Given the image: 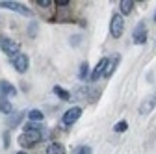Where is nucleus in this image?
Masks as SVG:
<instances>
[{"label": "nucleus", "mask_w": 156, "mask_h": 154, "mask_svg": "<svg viewBox=\"0 0 156 154\" xmlns=\"http://www.w3.org/2000/svg\"><path fill=\"white\" fill-rule=\"evenodd\" d=\"M0 48H2L4 54L13 56V58L21 54V52H19V43L13 41V39H9V37H4V35H0Z\"/></svg>", "instance_id": "nucleus-1"}, {"label": "nucleus", "mask_w": 156, "mask_h": 154, "mask_svg": "<svg viewBox=\"0 0 156 154\" xmlns=\"http://www.w3.org/2000/svg\"><path fill=\"white\" fill-rule=\"evenodd\" d=\"M39 139H41V132H23L21 136H19V145L30 149L35 143H39Z\"/></svg>", "instance_id": "nucleus-2"}, {"label": "nucleus", "mask_w": 156, "mask_h": 154, "mask_svg": "<svg viewBox=\"0 0 156 154\" xmlns=\"http://www.w3.org/2000/svg\"><path fill=\"white\" fill-rule=\"evenodd\" d=\"M0 8H4V9H11V11H19V13H23L26 17H32V9L23 6L21 2H11V0H0Z\"/></svg>", "instance_id": "nucleus-3"}, {"label": "nucleus", "mask_w": 156, "mask_h": 154, "mask_svg": "<svg viewBox=\"0 0 156 154\" xmlns=\"http://www.w3.org/2000/svg\"><path fill=\"white\" fill-rule=\"evenodd\" d=\"M123 30H125V19H123V15L115 13L112 17V23H110V33H112V37H121Z\"/></svg>", "instance_id": "nucleus-4"}, {"label": "nucleus", "mask_w": 156, "mask_h": 154, "mask_svg": "<svg viewBox=\"0 0 156 154\" xmlns=\"http://www.w3.org/2000/svg\"><path fill=\"white\" fill-rule=\"evenodd\" d=\"M82 117V108H78V106H74V108H69L65 113H63V117H62V123L65 124V126H73L78 119Z\"/></svg>", "instance_id": "nucleus-5"}, {"label": "nucleus", "mask_w": 156, "mask_h": 154, "mask_svg": "<svg viewBox=\"0 0 156 154\" xmlns=\"http://www.w3.org/2000/svg\"><path fill=\"white\" fill-rule=\"evenodd\" d=\"M132 41H134L136 45L147 43V26H145V23H140L138 26H136V30H134V33H132Z\"/></svg>", "instance_id": "nucleus-6"}, {"label": "nucleus", "mask_w": 156, "mask_h": 154, "mask_svg": "<svg viewBox=\"0 0 156 154\" xmlns=\"http://www.w3.org/2000/svg\"><path fill=\"white\" fill-rule=\"evenodd\" d=\"M108 61H110V58H102V60L97 63V67H95V71L91 72V82H97L99 78H102V76L106 74V69H108Z\"/></svg>", "instance_id": "nucleus-7"}, {"label": "nucleus", "mask_w": 156, "mask_h": 154, "mask_svg": "<svg viewBox=\"0 0 156 154\" xmlns=\"http://www.w3.org/2000/svg\"><path fill=\"white\" fill-rule=\"evenodd\" d=\"M11 63H13V67H15L17 72H26L28 65H30V60H28L26 54H19V56H15L13 60H11Z\"/></svg>", "instance_id": "nucleus-8"}, {"label": "nucleus", "mask_w": 156, "mask_h": 154, "mask_svg": "<svg viewBox=\"0 0 156 154\" xmlns=\"http://www.w3.org/2000/svg\"><path fill=\"white\" fill-rule=\"evenodd\" d=\"M154 106H156V89L152 91V95H149V97L141 102V106H140V113H149Z\"/></svg>", "instance_id": "nucleus-9"}, {"label": "nucleus", "mask_w": 156, "mask_h": 154, "mask_svg": "<svg viewBox=\"0 0 156 154\" xmlns=\"http://www.w3.org/2000/svg\"><path fill=\"white\" fill-rule=\"evenodd\" d=\"M11 95H17L15 86L6 82V80H2V82H0V97H11Z\"/></svg>", "instance_id": "nucleus-10"}, {"label": "nucleus", "mask_w": 156, "mask_h": 154, "mask_svg": "<svg viewBox=\"0 0 156 154\" xmlns=\"http://www.w3.org/2000/svg\"><path fill=\"white\" fill-rule=\"evenodd\" d=\"M119 60H121V56H119V54H115L113 58H110V61H108V69H106V74H104V78H108V76H112V74H113L115 67L119 65Z\"/></svg>", "instance_id": "nucleus-11"}, {"label": "nucleus", "mask_w": 156, "mask_h": 154, "mask_svg": "<svg viewBox=\"0 0 156 154\" xmlns=\"http://www.w3.org/2000/svg\"><path fill=\"white\" fill-rule=\"evenodd\" d=\"M47 154H65V147L62 143H50L47 149Z\"/></svg>", "instance_id": "nucleus-12"}, {"label": "nucleus", "mask_w": 156, "mask_h": 154, "mask_svg": "<svg viewBox=\"0 0 156 154\" xmlns=\"http://www.w3.org/2000/svg\"><path fill=\"white\" fill-rule=\"evenodd\" d=\"M54 95H58V97H60L62 100H71V93L69 91H65L63 87H60V86H54Z\"/></svg>", "instance_id": "nucleus-13"}, {"label": "nucleus", "mask_w": 156, "mask_h": 154, "mask_svg": "<svg viewBox=\"0 0 156 154\" xmlns=\"http://www.w3.org/2000/svg\"><path fill=\"white\" fill-rule=\"evenodd\" d=\"M119 8H121V13H123V15H128V13H132L134 2H132V0H121V2H119Z\"/></svg>", "instance_id": "nucleus-14"}, {"label": "nucleus", "mask_w": 156, "mask_h": 154, "mask_svg": "<svg viewBox=\"0 0 156 154\" xmlns=\"http://www.w3.org/2000/svg\"><path fill=\"white\" fill-rule=\"evenodd\" d=\"M78 78H80V80H87V78H91V76H89V65H87V61L80 63V71H78Z\"/></svg>", "instance_id": "nucleus-15"}, {"label": "nucleus", "mask_w": 156, "mask_h": 154, "mask_svg": "<svg viewBox=\"0 0 156 154\" xmlns=\"http://www.w3.org/2000/svg\"><path fill=\"white\" fill-rule=\"evenodd\" d=\"M0 111L2 113H11L13 111V106L6 97H0Z\"/></svg>", "instance_id": "nucleus-16"}, {"label": "nucleus", "mask_w": 156, "mask_h": 154, "mask_svg": "<svg viewBox=\"0 0 156 154\" xmlns=\"http://www.w3.org/2000/svg\"><path fill=\"white\" fill-rule=\"evenodd\" d=\"M41 126H43V123L30 121V123H24V132H41Z\"/></svg>", "instance_id": "nucleus-17"}, {"label": "nucleus", "mask_w": 156, "mask_h": 154, "mask_svg": "<svg viewBox=\"0 0 156 154\" xmlns=\"http://www.w3.org/2000/svg\"><path fill=\"white\" fill-rule=\"evenodd\" d=\"M28 119L34 121V123H41V121H43V111H39V110L28 111Z\"/></svg>", "instance_id": "nucleus-18"}, {"label": "nucleus", "mask_w": 156, "mask_h": 154, "mask_svg": "<svg viewBox=\"0 0 156 154\" xmlns=\"http://www.w3.org/2000/svg\"><path fill=\"white\" fill-rule=\"evenodd\" d=\"M23 117H24V111H19V113H15V117H11V119L8 121V123H9V126H13V128H15V126L19 124V121H21Z\"/></svg>", "instance_id": "nucleus-19"}, {"label": "nucleus", "mask_w": 156, "mask_h": 154, "mask_svg": "<svg viewBox=\"0 0 156 154\" xmlns=\"http://www.w3.org/2000/svg\"><path fill=\"white\" fill-rule=\"evenodd\" d=\"M128 128V124H126V121H119V123H117L115 126H113V130L115 132H125Z\"/></svg>", "instance_id": "nucleus-20"}, {"label": "nucleus", "mask_w": 156, "mask_h": 154, "mask_svg": "<svg viewBox=\"0 0 156 154\" xmlns=\"http://www.w3.org/2000/svg\"><path fill=\"white\" fill-rule=\"evenodd\" d=\"M73 154H91V147H87V145H84V147H78Z\"/></svg>", "instance_id": "nucleus-21"}, {"label": "nucleus", "mask_w": 156, "mask_h": 154, "mask_svg": "<svg viewBox=\"0 0 156 154\" xmlns=\"http://www.w3.org/2000/svg\"><path fill=\"white\" fill-rule=\"evenodd\" d=\"M35 4H37L39 8H50L54 2H52V0H35Z\"/></svg>", "instance_id": "nucleus-22"}, {"label": "nucleus", "mask_w": 156, "mask_h": 154, "mask_svg": "<svg viewBox=\"0 0 156 154\" xmlns=\"http://www.w3.org/2000/svg\"><path fill=\"white\" fill-rule=\"evenodd\" d=\"M2 138H4V149H8V147H9V130L4 132V136H2Z\"/></svg>", "instance_id": "nucleus-23"}, {"label": "nucleus", "mask_w": 156, "mask_h": 154, "mask_svg": "<svg viewBox=\"0 0 156 154\" xmlns=\"http://www.w3.org/2000/svg\"><path fill=\"white\" fill-rule=\"evenodd\" d=\"M54 4H56L58 8H67L71 2H69V0H58V2H54Z\"/></svg>", "instance_id": "nucleus-24"}, {"label": "nucleus", "mask_w": 156, "mask_h": 154, "mask_svg": "<svg viewBox=\"0 0 156 154\" xmlns=\"http://www.w3.org/2000/svg\"><path fill=\"white\" fill-rule=\"evenodd\" d=\"M35 32H37V24L35 23H30V35L35 37Z\"/></svg>", "instance_id": "nucleus-25"}, {"label": "nucleus", "mask_w": 156, "mask_h": 154, "mask_svg": "<svg viewBox=\"0 0 156 154\" xmlns=\"http://www.w3.org/2000/svg\"><path fill=\"white\" fill-rule=\"evenodd\" d=\"M15 154H28V152H15Z\"/></svg>", "instance_id": "nucleus-26"}, {"label": "nucleus", "mask_w": 156, "mask_h": 154, "mask_svg": "<svg viewBox=\"0 0 156 154\" xmlns=\"http://www.w3.org/2000/svg\"><path fill=\"white\" fill-rule=\"evenodd\" d=\"M154 23H156V11H154Z\"/></svg>", "instance_id": "nucleus-27"}]
</instances>
